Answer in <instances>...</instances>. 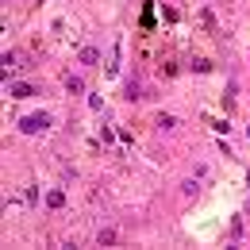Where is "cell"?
Here are the masks:
<instances>
[{
  "mask_svg": "<svg viewBox=\"0 0 250 250\" xmlns=\"http://www.w3.org/2000/svg\"><path fill=\"white\" fill-rule=\"evenodd\" d=\"M47 204H50V208H62V204H66V193H62V189H54V193L47 197Z\"/></svg>",
  "mask_w": 250,
  "mask_h": 250,
  "instance_id": "cell-4",
  "label": "cell"
},
{
  "mask_svg": "<svg viewBox=\"0 0 250 250\" xmlns=\"http://www.w3.org/2000/svg\"><path fill=\"white\" fill-rule=\"evenodd\" d=\"M123 97H127V100H139L143 93H139V85H135V81H127V89H123Z\"/></svg>",
  "mask_w": 250,
  "mask_h": 250,
  "instance_id": "cell-6",
  "label": "cell"
},
{
  "mask_svg": "<svg viewBox=\"0 0 250 250\" xmlns=\"http://www.w3.org/2000/svg\"><path fill=\"white\" fill-rule=\"evenodd\" d=\"M66 89L69 93H81V77H66Z\"/></svg>",
  "mask_w": 250,
  "mask_h": 250,
  "instance_id": "cell-8",
  "label": "cell"
},
{
  "mask_svg": "<svg viewBox=\"0 0 250 250\" xmlns=\"http://www.w3.org/2000/svg\"><path fill=\"white\" fill-rule=\"evenodd\" d=\"M12 97H35V89H31V85H12Z\"/></svg>",
  "mask_w": 250,
  "mask_h": 250,
  "instance_id": "cell-5",
  "label": "cell"
},
{
  "mask_svg": "<svg viewBox=\"0 0 250 250\" xmlns=\"http://www.w3.org/2000/svg\"><path fill=\"white\" fill-rule=\"evenodd\" d=\"M193 69H197V73H208V69H212V62H204V58H197V62H193Z\"/></svg>",
  "mask_w": 250,
  "mask_h": 250,
  "instance_id": "cell-9",
  "label": "cell"
},
{
  "mask_svg": "<svg viewBox=\"0 0 250 250\" xmlns=\"http://www.w3.org/2000/svg\"><path fill=\"white\" fill-rule=\"evenodd\" d=\"M116 239H119V235H116L112 227H104V231L97 235V243H100V247H116Z\"/></svg>",
  "mask_w": 250,
  "mask_h": 250,
  "instance_id": "cell-3",
  "label": "cell"
},
{
  "mask_svg": "<svg viewBox=\"0 0 250 250\" xmlns=\"http://www.w3.org/2000/svg\"><path fill=\"white\" fill-rule=\"evenodd\" d=\"M247 139H250V127H247Z\"/></svg>",
  "mask_w": 250,
  "mask_h": 250,
  "instance_id": "cell-10",
  "label": "cell"
},
{
  "mask_svg": "<svg viewBox=\"0 0 250 250\" xmlns=\"http://www.w3.org/2000/svg\"><path fill=\"white\" fill-rule=\"evenodd\" d=\"M81 62H85V66H100V50L97 47H85L81 50Z\"/></svg>",
  "mask_w": 250,
  "mask_h": 250,
  "instance_id": "cell-2",
  "label": "cell"
},
{
  "mask_svg": "<svg viewBox=\"0 0 250 250\" xmlns=\"http://www.w3.org/2000/svg\"><path fill=\"white\" fill-rule=\"evenodd\" d=\"M158 127H162V131H169V127H177V119H173V116H158Z\"/></svg>",
  "mask_w": 250,
  "mask_h": 250,
  "instance_id": "cell-7",
  "label": "cell"
},
{
  "mask_svg": "<svg viewBox=\"0 0 250 250\" xmlns=\"http://www.w3.org/2000/svg\"><path fill=\"white\" fill-rule=\"evenodd\" d=\"M47 127H50V116H43V112L19 119V131H27V135H39V131H47Z\"/></svg>",
  "mask_w": 250,
  "mask_h": 250,
  "instance_id": "cell-1",
  "label": "cell"
}]
</instances>
